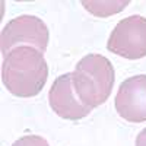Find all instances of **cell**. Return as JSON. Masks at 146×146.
Returning a JSON list of instances; mask_svg holds the SVG:
<instances>
[{"label":"cell","instance_id":"6da1fadb","mask_svg":"<svg viewBox=\"0 0 146 146\" xmlns=\"http://www.w3.org/2000/svg\"><path fill=\"white\" fill-rule=\"evenodd\" d=\"M48 78L44 54L34 47L13 48L2 63V82L15 96L31 98L38 95Z\"/></svg>","mask_w":146,"mask_h":146},{"label":"cell","instance_id":"7a4b0ae2","mask_svg":"<svg viewBox=\"0 0 146 146\" xmlns=\"http://www.w3.org/2000/svg\"><path fill=\"white\" fill-rule=\"evenodd\" d=\"M114 80V67L101 54L85 56L78 62L75 72H72V82L78 98L92 110L108 100Z\"/></svg>","mask_w":146,"mask_h":146},{"label":"cell","instance_id":"3957f363","mask_svg":"<svg viewBox=\"0 0 146 146\" xmlns=\"http://www.w3.org/2000/svg\"><path fill=\"white\" fill-rule=\"evenodd\" d=\"M50 34L48 28L40 18L32 15H21L9 21L0 35L2 56L6 57L13 48L28 45L44 53L47 50Z\"/></svg>","mask_w":146,"mask_h":146},{"label":"cell","instance_id":"277c9868","mask_svg":"<svg viewBox=\"0 0 146 146\" xmlns=\"http://www.w3.org/2000/svg\"><path fill=\"white\" fill-rule=\"evenodd\" d=\"M107 50L129 60L146 57V18L131 15L121 19L108 36Z\"/></svg>","mask_w":146,"mask_h":146},{"label":"cell","instance_id":"5b68a950","mask_svg":"<svg viewBox=\"0 0 146 146\" xmlns=\"http://www.w3.org/2000/svg\"><path fill=\"white\" fill-rule=\"evenodd\" d=\"M114 105L117 114L126 121H146V75L131 76L121 83Z\"/></svg>","mask_w":146,"mask_h":146},{"label":"cell","instance_id":"8992f818","mask_svg":"<svg viewBox=\"0 0 146 146\" xmlns=\"http://www.w3.org/2000/svg\"><path fill=\"white\" fill-rule=\"evenodd\" d=\"M48 102L58 117L66 120H80L92 111V108L86 107L78 98L73 88L72 73H64L53 82L48 91Z\"/></svg>","mask_w":146,"mask_h":146},{"label":"cell","instance_id":"52a82bcc","mask_svg":"<svg viewBox=\"0 0 146 146\" xmlns=\"http://www.w3.org/2000/svg\"><path fill=\"white\" fill-rule=\"evenodd\" d=\"M130 2L129 0H121V2H117V0H102V2H82V6L86 9L89 13L100 16V18H105V16H111L114 13H118L123 9H126V6Z\"/></svg>","mask_w":146,"mask_h":146},{"label":"cell","instance_id":"ba28073f","mask_svg":"<svg viewBox=\"0 0 146 146\" xmlns=\"http://www.w3.org/2000/svg\"><path fill=\"white\" fill-rule=\"evenodd\" d=\"M12 146H50L48 142L36 135H31V136H23L21 139H18Z\"/></svg>","mask_w":146,"mask_h":146},{"label":"cell","instance_id":"9c48e42d","mask_svg":"<svg viewBox=\"0 0 146 146\" xmlns=\"http://www.w3.org/2000/svg\"><path fill=\"white\" fill-rule=\"evenodd\" d=\"M136 146H146V127L137 135V137H136Z\"/></svg>","mask_w":146,"mask_h":146}]
</instances>
